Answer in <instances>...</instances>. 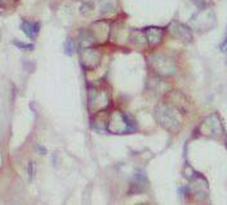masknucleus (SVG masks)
Returning a JSON list of instances; mask_svg holds the SVG:
<instances>
[{"instance_id":"7","label":"nucleus","mask_w":227,"mask_h":205,"mask_svg":"<svg viewBox=\"0 0 227 205\" xmlns=\"http://www.w3.org/2000/svg\"><path fill=\"white\" fill-rule=\"evenodd\" d=\"M164 32L159 27H148L146 29V38L147 41L150 43V45H158L163 39Z\"/></svg>"},{"instance_id":"4","label":"nucleus","mask_w":227,"mask_h":205,"mask_svg":"<svg viewBox=\"0 0 227 205\" xmlns=\"http://www.w3.org/2000/svg\"><path fill=\"white\" fill-rule=\"evenodd\" d=\"M130 123L125 114L116 112L112 116L111 123H110V130L112 133H125L130 129Z\"/></svg>"},{"instance_id":"8","label":"nucleus","mask_w":227,"mask_h":205,"mask_svg":"<svg viewBox=\"0 0 227 205\" xmlns=\"http://www.w3.org/2000/svg\"><path fill=\"white\" fill-rule=\"evenodd\" d=\"M63 49H65V53L67 56H72L75 53V43L72 39H67L65 45H63Z\"/></svg>"},{"instance_id":"9","label":"nucleus","mask_w":227,"mask_h":205,"mask_svg":"<svg viewBox=\"0 0 227 205\" xmlns=\"http://www.w3.org/2000/svg\"><path fill=\"white\" fill-rule=\"evenodd\" d=\"M146 35L145 34H141V32H138V31H136L133 35H132V40L134 41V44H143V43H146Z\"/></svg>"},{"instance_id":"6","label":"nucleus","mask_w":227,"mask_h":205,"mask_svg":"<svg viewBox=\"0 0 227 205\" xmlns=\"http://www.w3.org/2000/svg\"><path fill=\"white\" fill-rule=\"evenodd\" d=\"M21 29L25 32V35L30 38V39H35L38 36L39 30H40V23L39 22H30L23 20L21 22Z\"/></svg>"},{"instance_id":"2","label":"nucleus","mask_w":227,"mask_h":205,"mask_svg":"<svg viewBox=\"0 0 227 205\" xmlns=\"http://www.w3.org/2000/svg\"><path fill=\"white\" fill-rule=\"evenodd\" d=\"M151 66L159 75L169 76V75H173L174 72H176V65H174V62L172 61V59H169L168 57L161 56V54L152 56Z\"/></svg>"},{"instance_id":"1","label":"nucleus","mask_w":227,"mask_h":205,"mask_svg":"<svg viewBox=\"0 0 227 205\" xmlns=\"http://www.w3.org/2000/svg\"><path fill=\"white\" fill-rule=\"evenodd\" d=\"M158 121L169 130H176L179 125V121L176 116V111L168 106H159L155 111Z\"/></svg>"},{"instance_id":"3","label":"nucleus","mask_w":227,"mask_h":205,"mask_svg":"<svg viewBox=\"0 0 227 205\" xmlns=\"http://www.w3.org/2000/svg\"><path fill=\"white\" fill-rule=\"evenodd\" d=\"M214 21H215V17L212 11H202L200 13L195 14L192 17V20H191L195 29H197L200 31L209 30L211 27H213Z\"/></svg>"},{"instance_id":"11","label":"nucleus","mask_w":227,"mask_h":205,"mask_svg":"<svg viewBox=\"0 0 227 205\" xmlns=\"http://www.w3.org/2000/svg\"><path fill=\"white\" fill-rule=\"evenodd\" d=\"M204 2H205V0H192V3L196 4V5H202Z\"/></svg>"},{"instance_id":"5","label":"nucleus","mask_w":227,"mask_h":205,"mask_svg":"<svg viewBox=\"0 0 227 205\" xmlns=\"http://www.w3.org/2000/svg\"><path fill=\"white\" fill-rule=\"evenodd\" d=\"M169 31L172 32L173 36H176L181 40H183L185 43H188L192 40V34H191V30L186 26V25H182L178 22H173L169 26Z\"/></svg>"},{"instance_id":"10","label":"nucleus","mask_w":227,"mask_h":205,"mask_svg":"<svg viewBox=\"0 0 227 205\" xmlns=\"http://www.w3.org/2000/svg\"><path fill=\"white\" fill-rule=\"evenodd\" d=\"M14 45L18 47L20 49H23V50H31L34 49V45L32 44H25L22 41H14Z\"/></svg>"}]
</instances>
